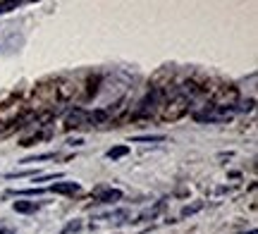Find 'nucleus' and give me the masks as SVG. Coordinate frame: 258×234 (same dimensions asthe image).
<instances>
[{"instance_id": "obj_1", "label": "nucleus", "mask_w": 258, "mask_h": 234, "mask_svg": "<svg viewBox=\"0 0 258 234\" xmlns=\"http://www.w3.org/2000/svg\"><path fill=\"white\" fill-rule=\"evenodd\" d=\"M79 189L82 187L77 182H55L53 187H48V191H53V194H77Z\"/></svg>"}, {"instance_id": "obj_2", "label": "nucleus", "mask_w": 258, "mask_h": 234, "mask_svg": "<svg viewBox=\"0 0 258 234\" xmlns=\"http://www.w3.org/2000/svg\"><path fill=\"white\" fill-rule=\"evenodd\" d=\"M96 203H115V201H120L122 198V191L120 189H108V191H101V194H96Z\"/></svg>"}, {"instance_id": "obj_3", "label": "nucleus", "mask_w": 258, "mask_h": 234, "mask_svg": "<svg viewBox=\"0 0 258 234\" xmlns=\"http://www.w3.org/2000/svg\"><path fill=\"white\" fill-rule=\"evenodd\" d=\"M38 208H41V203H36V201H17L15 203L17 213H36Z\"/></svg>"}, {"instance_id": "obj_4", "label": "nucleus", "mask_w": 258, "mask_h": 234, "mask_svg": "<svg viewBox=\"0 0 258 234\" xmlns=\"http://www.w3.org/2000/svg\"><path fill=\"white\" fill-rule=\"evenodd\" d=\"M127 153H129V146H117V148H110L105 155L110 160H117V158H122V155H127Z\"/></svg>"}, {"instance_id": "obj_5", "label": "nucleus", "mask_w": 258, "mask_h": 234, "mask_svg": "<svg viewBox=\"0 0 258 234\" xmlns=\"http://www.w3.org/2000/svg\"><path fill=\"white\" fill-rule=\"evenodd\" d=\"M134 143H156V141H165L163 134H156V136H134Z\"/></svg>"}, {"instance_id": "obj_6", "label": "nucleus", "mask_w": 258, "mask_h": 234, "mask_svg": "<svg viewBox=\"0 0 258 234\" xmlns=\"http://www.w3.org/2000/svg\"><path fill=\"white\" fill-rule=\"evenodd\" d=\"M5 177L8 179H17V177H34L36 179V170H19V172H10Z\"/></svg>"}, {"instance_id": "obj_7", "label": "nucleus", "mask_w": 258, "mask_h": 234, "mask_svg": "<svg viewBox=\"0 0 258 234\" xmlns=\"http://www.w3.org/2000/svg\"><path fill=\"white\" fill-rule=\"evenodd\" d=\"M19 196H41V194H46V189H22V191H15Z\"/></svg>"}, {"instance_id": "obj_8", "label": "nucleus", "mask_w": 258, "mask_h": 234, "mask_svg": "<svg viewBox=\"0 0 258 234\" xmlns=\"http://www.w3.org/2000/svg\"><path fill=\"white\" fill-rule=\"evenodd\" d=\"M55 153H41V155H34V158H24L22 163H41V160H53Z\"/></svg>"}, {"instance_id": "obj_9", "label": "nucleus", "mask_w": 258, "mask_h": 234, "mask_svg": "<svg viewBox=\"0 0 258 234\" xmlns=\"http://www.w3.org/2000/svg\"><path fill=\"white\" fill-rule=\"evenodd\" d=\"M82 229V220H74V222H70V225L62 229V234H70V232H79Z\"/></svg>"}, {"instance_id": "obj_10", "label": "nucleus", "mask_w": 258, "mask_h": 234, "mask_svg": "<svg viewBox=\"0 0 258 234\" xmlns=\"http://www.w3.org/2000/svg\"><path fill=\"white\" fill-rule=\"evenodd\" d=\"M203 208V203H194V206H186L184 210H182V217H186V215H194L196 210H201Z\"/></svg>"}, {"instance_id": "obj_11", "label": "nucleus", "mask_w": 258, "mask_h": 234, "mask_svg": "<svg viewBox=\"0 0 258 234\" xmlns=\"http://www.w3.org/2000/svg\"><path fill=\"white\" fill-rule=\"evenodd\" d=\"M19 3H0V15H5V12H10V10H17Z\"/></svg>"}, {"instance_id": "obj_12", "label": "nucleus", "mask_w": 258, "mask_h": 234, "mask_svg": "<svg viewBox=\"0 0 258 234\" xmlns=\"http://www.w3.org/2000/svg\"><path fill=\"white\" fill-rule=\"evenodd\" d=\"M8 234H12V232H8Z\"/></svg>"}]
</instances>
